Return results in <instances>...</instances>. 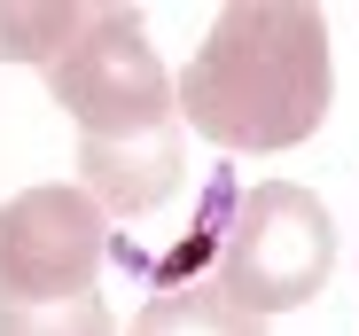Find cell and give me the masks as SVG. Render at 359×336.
<instances>
[{
	"instance_id": "8992f818",
	"label": "cell",
	"mask_w": 359,
	"mask_h": 336,
	"mask_svg": "<svg viewBox=\"0 0 359 336\" xmlns=\"http://www.w3.org/2000/svg\"><path fill=\"white\" fill-rule=\"evenodd\" d=\"M126 336H266V321L243 313L219 282H188V290H156Z\"/></svg>"
},
{
	"instance_id": "3957f363",
	"label": "cell",
	"mask_w": 359,
	"mask_h": 336,
	"mask_svg": "<svg viewBox=\"0 0 359 336\" xmlns=\"http://www.w3.org/2000/svg\"><path fill=\"white\" fill-rule=\"evenodd\" d=\"M336 274V219L313 188L297 180H266L234 203L226 243H219V290L243 313H289L313 305Z\"/></svg>"
},
{
	"instance_id": "277c9868",
	"label": "cell",
	"mask_w": 359,
	"mask_h": 336,
	"mask_svg": "<svg viewBox=\"0 0 359 336\" xmlns=\"http://www.w3.org/2000/svg\"><path fill=\"white\" fill-rule=\"evenodd\" d=\"M102 258H109V211L86 188L55 180L0 203V305L86 297L102 282Z\"/></svg>"
},
{
	"instance_id": "6da1fadb",
	"label": "cell",
	"mask_w": 359,
	"mask_h": 336,
	"mask_svg": "<svg viewBox=\"0 0 359 336\" xmlns=\"http://www.w3.org/2000/svg\"><path fill=\"white\" fill-rule=\"evenodd\" d=\"M336 102L328 16L313 0H234L180 71V126L226 156H281L313 141Z\"/></svg>"
},
{
	"instance_id": "ba28073f",
	"label": "cell",
	"mask_w": 359,
	"mask_h": 336,
	"mask_svg": "<svg viewBox=\"0 0 359 336\" xmlns=\"http://www.w3.org/2000/svg\"><path fill=\"white\" fill-rule=\"evenodd\" d=\"M79 16H86V0H47V8L8 0V8H0V55H8V63H39V71H47L55 47L79 32Z\"/></svg>"
},
{
	"instance_id": "52a82bcc",
	"label": "cell",
	"mask_w": 359,
	"mask_h": 336,
	"mask_svg": "<svg viewBox=\"0 0 359 336\" xmlns=\"http://www.w3.org/2000/svg\"><path fill=\"white\" fill-rule=\"evenodd\" d=\"M0 336H117V313L102 305V290H86V297H24V305H0Z\"/></svg>"
},
{
	"instance_id": "5b68a950",
	"label": "cell",
	"mask_w": 359,
	"mask_h": 336,
	"mask_svg": "<svg viewBox=\"0 0 359 336\" xmlns=\"http://www.w3.org/2000/svg\"><path fill=\"white\" fill-rule=\"evenodd\" d=\"M79 188L109 211V219H141L164 211L180 188H188V141H180V118L133 141H79Z\"/></svg>"
},
{
	"instance_id": "7a4b0ae2",
	"label": "cell",
	"mask_w": 359,
	"mask_h": 336,
	"mask_svg": "<svg viewBox=\"0 0 359 336\" xmlns=\"http://www.w3.org/2000/svg\"><path fill=\"white\" fill-rule=\"evenodd\" d=\"M39 79L79 118V141H133L180 118V86L156 63L141 8H117V0H86L79 32L55 47Z\"/></svg>"
}]
</instances>
